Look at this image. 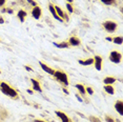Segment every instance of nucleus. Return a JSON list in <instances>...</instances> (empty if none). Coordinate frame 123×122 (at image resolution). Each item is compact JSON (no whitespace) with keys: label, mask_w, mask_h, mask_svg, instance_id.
Wrapping results in <instances>:
<instances>
[{"label":"nucleus","mask_w":123,"mask_h":122,"mask_svg":"<svg viewBox=\"0 0 123 122\" xmlns=\"http://www.w3.org/2000/svg\"><path fill=\"white\" fill-rule=\"evenodd\" d=\"M24 67L26 68V71H27V72H31V71H33V70H32V67H30V66H27V65H25V66H24Z\"/></svg>","instance_id":"bb28decb"},{"label":"nucleus","mask_w":123,"mask_h":122,"mask_svg":"<svg viewBox=\"0 0 123 122\" xmlns=\"http://www.w3.org/2000/svg\"><path fill=\"white\" fill-rule=\"evenodd\" d=\"M53 76H55V78L57 79V80H59L60 82H62L64 85H68L69 84V82H68V75H66L65 73H63V72H60V71H55V73Z\"/></svg>","instance_id":"f03ea898"},{"label":"nucleus","mask_w":123,"mask_h":122,"mask_svg":"<svg viewBox=\"0 0 123 122\" xmlns=\"http://www.w3.org/2000/svg\"><path fill=\"white\" fill-rule=\"evenodd\" d=\"M17 17H18L19 20H20V22H23L24 19H25V17H26V12L23 11V10H20L17 14Z\"/></svg>","instance_id":"2eb2a0df"},{"label":"nucleus","mask_w":123,"mask_h":122,"mask_svg":"<svg viewBox=\"0 0 123 122\" xmlns=\"http://www.w3.org/2000/svg\"><path fill=\"white\" fill-rule=\"evenodd\" d=\"M68 44L69 45H73V46H78L80 44V39L77 38V37H75V36H73V37L69 38Z\"/></svg>","instance_id":"f8f14e48"},{"label":"nucleus","mask_w":123,"mask_h":122,"mask_svg":"<svg viewBox=\"0 0 123 122\" xmlns=\"http://www.w3.org/2000/svg\"><path fill=\"white\" fill-rule=\"evenodd\" d=\"M85 92H86V93H88L89 95H93V94H94V90H93V87H91V86L86 87L85 88Z\"/></svg>","instance_id":"5701e85b"},{"label":"nucleus","mask_w":123,"mask_h":122,"mask_svg":"<svg viewBox=\"0 0 123 122\" xmlns=\"http://www.w3.org/2000/svg\"><path fill=\"white\" fill-rule=\"evenodd\" d=\"M3 23H4V19L0 16V24H3Z\"/></svg>","instance_id":"c85d7f7f"},{"label":"nucleus","mask_w":123,"mask_h":122,"mask_svg":"<svg viewBox=\"0 0 123 122\" xmlns=\"http://www.w3.org/2000/svg\"><path fill=\"white\" fill-rule=\"evenodd\" d=\"M104 4H107V5H111L116 2V0H101Z\"/></svg>","instance_id":"412c9836"},{"label":"nucleus","mask_w":123,"mask_h":122,"mask_svg":"<svg viewBox=\"0 0 123 122\" xmlns=\"http://www.w3.org/2000/svg\"><path fill=\"white\" fill-rule=\"evenodd\" d=\"M76 88L78 91H79V93L81 94V95H85L86 92H85V87L83 84H80V83H77L76 84Z\"/></svg>","instance_id":"6ab92c4d"},{"label":"nucleus","mask_w":123,"mask_h":122,"mask_svg":"<svg viewBox=\"0 0 123 122\" xmlns=\"http://www.w3.org/2000/svg\"><path fill=\"white\" fill-rule=\"evenodd\" d=\"M4 3H5V0H0V6L4 5Z\"/></svg>","instance_id":"cd10ccee"},{"label":"nucleus","mask_w":123,"mask_h":122,"mask_svg":"<svg viewBox=\"0 0 123 122\" xmlns=\"http://www.w3.org/2000/svg\"><path fill=\"white\" fill-rule=\"evenodd\" d=\"M76 97H77V99H78V100H79L80 102H82V99H81V98H80V97H79V96H78V95H76Z\"/></svg>","instance_id":"7c9ffc66"},{"label":"nucleus","mask_w":123,"mask_h":122,"mask_svg":"<svg viewBox=\"0 0 123 122\" xmlns=\"http://www.w3.org/2000/svg\"><path fill=\"white\" fill-rule=\"evenodd\" d=\"M103 27H104V30L106 32L114 33L117 30V27H118V24L114 21H105V22H103Z\"/></svg>","instance_id":"7ed1b4c3"},{"label":"nucleus","mask_w":123,"mask_h":122,"mask_svg":"<svg viewBox=\"0 0 123 122\" xmlns=\"http://www.w3.org/2000/svg\"><path fill=\"white\" fill-rule=\"evenodd\" d=\"M56 115H57L58 117L61 119V121H62V122H72L71 119H69L68 116H66L64 113H62V112H59V110H57V112H56Z\"/></svg>","instance_id":"1a4fd4ad"},{"label":"nucleus","mask_w":123,"mask_h":122,"mask_svg":"<svg viewBox=\"0 0 123 122\" xmlns=\"http://www.w3.org/2000/svg\"><path fill=\"white\" fill-rule=\"evenodd\" d=\"M32 15L35 19H39L41 17V15H42V10H41V7L38 6V5L34 6V9L32 10Z\"/></svg>","instance_id":"423d86ee"},{"label":"nucleus","mask_w":123,"mask_h":122,"mask_svg":"<svg viewBox=\"0 0 123 122\" xmlns=\"http://www.w3.org/2000/svg\"><path fill=\"white\" fill-rule=\"evenodd\" d=\"M31 81H32L33 88H34L35 91L39 92V93H41V92H42V88H41V86H40V83H39L37 80H35V79H31Z\"/></svg>","instance_id":"ddd939ff"},{"label":"nucleus","mask_w":123,"mask_h":122,"mask_svg":"<svg viewBox=\"0 0 123 122\" xmlns=\"http://www.w3.org/2000/svg\"><path fill=\"white\" fill-rule=\"evenodd\" d=\"M40 66H41V68L45 72V73H47V74H49V75H54V73H55V70H53L52 67H49V66H47L46 64H44V63H42V62H40Z\"/></svg>","instance_id":"9d476101"},{"label":"nucleus","mask_w":123,"mask_h":122,"mask_svg":"<svg viewBox=\"0 0 123 122\" xmlns=\"http://www.w3.org/2000/svg\"><path fill=\"white\" fill-rule=\"evenodd\" d=\"M121 59H122V55L120 54L119 52H117V51H113V52H111L110 60H111L113 63H120V61H121Z\"/></svg>","instance_id":"20e7f679"},{"label":"nucleus","mask_w":123,"mask_h":122,"mask_svg":"<svg viewBox=\"0 0 123 122\" xmlns=\"http://www.w3.org/2000/svg\"><path fill=\"white\" fill-rule=\"evenodd\" d=\"M66 9H68V11L69 14H72L73 12H74V9H73V6H72L71 3H68V4H66Z\"/></svg>","instance_id":"4be33fe9"},{"label":"nucleus","mask_w":123,"mask_h":122,"mask_svg":"<svg viewBox=\"0 0 123 122\" xmlns=\"http://www.w3.org/2000/svg\"><path fill=\"white\" fill-rule=\"evenodd\" d=\"M78 62H79V64L81 65H92L94 64V58H88V59L86 60H78Z\"/></svg>","instance_id":"4468645a"},{"label":"nucleus","mask_w":123,"mask_h":122,"mask_svg":"<svg viewBox=\"0 0 123 122\" xmlns=\"http://www.w3.org/2000/svg\"><path fill=\"white\" fill-rule=\"evenodd\" d=\"M89 120H91L92 122H101V121H100V119H99V118L94 117V116H91V117H89Z\"/></svg>","instance_id":"b1692460"},{"label":"nucleus","mask_w":123,"mask_h":122,"mask_svg":"<svg viewBox=\"0 0 123 122\" xmlns=\"http://www.w3.org/2000/svg\"><path fill=\"white\" fill-rule=\"evenodd\" d=\"M27 1H29L32 5H34V6H36V5H37V2H35L34 0H27Z\"/></svg>","instance_id":"a878e982"},{"label":"nucleus","mask_w":123,"mask_h":122,"mask_svg":"<svg viewBox=\"0 0 123 122\" xmlns=\"http://www.w3.org/2000/svg\"><path fill=\"white\" fill-rule=\"evenodd\" d=\"M94 64H95V67H96L97 71H101L102 68V57L97 55V56L94 57Z\"/></svg>","instance_id":"39448f33"},{"label":"nucleus","mask_w":123,"mask_h":122,"mask_svg":"<svg viewBox=\"0 0 123 122\" xmlns=\"http://www.w3.org/2000/svg\"><path fill=\"white\" fill-rule=\"evenodd\" d=\"M55 10H56V13H57V15L59 16V17L62 19V20H63L64 18H65V20H68V17L65 15V14H64V12L62 11V9H61L60 6H57V5H56V6H55Z\"/></svg>","instance_id":"6e6552de"},{"label":"nucleus","mask_w":123,"mask_h":122,"mask_svg":"<svg viewBox=\"0 0 123 122\" xmlns=\"http://www.w3.org/2000/svg\"><path fill=\"white\" fill-rule=\"evenodd\" d=\"M104 84H113V83L116 82V78L115 77H111V76H108V77H105L104 80H103Z\"/></svg>","instance_id":"dca6fc26"},{"label":"nucleus","mask_w":123,"mask_h":122,"mask_svg":"<svg viewBox=\"0 0 123 122\" xmlns=\"http://www.w3.org/2000/svg\"><path fill=\"white\" fill-rule=\"evenodd\" d=\"M111 41H113L114 43L118 44V45H121L123 39H122V37H121V36H117V37H115V38H114V39L111 40Z\"/></svg>","instance_id":"aec40b11"},{"label":"nucleus","mask_w":123,"mask_h":122,"mask_svg":"<svg viewBox=\"0 0 123 122\" xmlns=\"http://www.w3.org/2000/svg\"><path fill=\"white\" fill-rule=\"evenodd\" d=\"M73 1H74V0H68V3H72Z\"/></svg>","instance_id":"72a5a7b5"},{"label":"nucleus","mask_w":123,"mask_h":122,"mask_svg":"<svg viewBox=\"0 0 123 122\" xmlns=\"http://www.w3.org/2000/svg\"><path fill=\"white\" fill-rule=\"evenodd\" d=\"M27 93H30V94H33V91H32V90H27Z\"/></svg>","instance_id":"2f4dec72"},{"label":"nucleus","mask_w":123,"mask_h":122,"mask_svg":"<svg viewBox=\"0 0 123 122\" xmlns=\"http://www.w3.org/2000/svg\"><path fill=\"white\" fill-rule=\"evenodd\" d=\"M49 11H51L52 15L54 16V18H55V19H57V20H58V21H60V22H62V21H63L62 19H61L59 16L57 15V13H56V10H55V6H54V5H53V4H49Z\"/></svg>","instance_id":"9b49d317"},{"label":"nucleus","mask_w":123,"mask_h":122,"mask_svg":"<svg viewBox=\"0 0 123 122\" xmlns=\"http://www.w3.org/2000/svg\"><path fill=\"white\" fill-rule=\"evenodd\" d=\"M105 120H106V122H116L115 119L111 118V116H105Z\"/></svg>","instance_id":"393cba45"},{"label":"nucleus","mask_w":123,"mask_h":122,"mask_svg":"<svg viewBox=\"0 0 123 122\" xmlns=\"http://www.w3.org/2000/svg\"><path fill=\"white\" fill-rule=\"evenodd\" d=\"M115 109L119 113V115H123V102L121 100H118L115 102Z\"/></svg>","instance_id":"0eeeda50"},{"label":"nucleus","mask_w":123,"mask_h":122,"mask_svg":"<svg viewBox=\"0 0 123 122\" xmlns=\"http://www.w3.org/2000/svg\"><path fill=\"white\" fill-rule=\"evenodd\" d=\"M0 90L3 94H5L6 96L12 97V98H18V93L16 92L14 88H12L7 83L5 82H0Z\"/></svg>","instance_id":"f257e3e1"},{"label":"nucleus","mask_w":123,"mask_h":122,"mask_svg":"<svg viewBox=\"0 0 123 122\" xmlns=\"http://www.w3.org/2000/svg\"><path fill=\"white\" fill-rule=\"evenodd\" d=\"M53 44H54L55 46H57L58 49H68V46H69L68 42H60V43H56V42H54Z\"/></svg>","instance_id":"a211bd4d"},{"label":"nucleus","mask_w":123,"mask_h":122,"mask_svg":"<svg viewBox=\"0 0 123 122\" xmlns=\"http://www.w3.org/2000/svg\"><path fill=\"white\" fill-rule=\"evenodd\" d=\"M0 74H1V71H0Z\"/></svg>","instance_id":"f704fd0d"},{"label":"nucleus","mask_w":123,"mask_h":122,"mask_svg":"<svg viewBox=\"0 0 123 122\" xmlns=\"http://www.w3.org/2000/svg\"><path fill=\"white\" fill-rule=\"evenodd\" d=\"M104 91L107 94H110V95H114V93H115L114 86L113 85H111V84H105L104 85Z\"/></svg>","instance_id":"f3484780"},{"label":"nucleus","mask_w":123,"mask_h":122,"mask_svg":"<svg viewBox=\"0 0 123 122\" xmlns=\"http://www.w3.org/2000/svg\"><path fill=\"white\" fill-rule=\"evenodd\" d=\"M63 92H64V93H66V94H68V91H66V90H65V88H63Z\"/></svg>","instance_id":"473e14b6"},{"label":"nucleus","mask_w":123,"mask_h":122,"mask_svg":"<svg viewBox=\"0 0 123 122\" xmlns=\"http://www.w3.org/2000/svg\"><path fill=\"white\" fill-rule=\"evenodd\" d=\"M35 122H45V121H43V120H40V119H36Z\"/></svg>","instance_id":"c756f323"}]
</instances>
